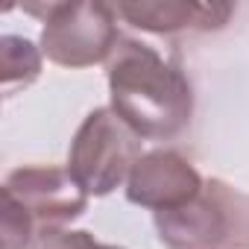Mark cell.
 I'll use <instances>...</instances> for the list:
<instances>
[{
    "instance_id": "obj_1",
    "label": "cell",
    "mask_w": 249,
    "mask_h": 249,
    "mask_svg": "<svg viewBox=\"0 0 249 249\" xmlns=\"http://www.w3.org/2000/svg\"><path fill=\"white\" fill-rule=\"evenodd\" d=\"M111 111L141 141H170L194 117V88L185 71L156 47L120 38L106 62Z\"/></svg>"
},
{
    "instance_id": "obj_8",
    "label": "cell",
    "mask_w": 249,
    "mask_h": 249,
    "mask_svg": "<svg viewBox=\"0 0 249 249\" xmlns=\"http://www.w3.org/2000/svg\"><path fill=\"white\" fill-rule=\"evenodd\" d=\"M0 68H3V94L12 97L15 91L33 85L41 73V50L21 36L0 38Z\"/></svg>"
},
{
    "instance_id": "obj_3",
    "label": "cell",
    "mask_w": 249,
    "mask_h": 249,
    "mask_svg": "<svg viewBox=\"0 0 249 249\" xmlns=\"http://www.w3.org/2000/svg\"><path fill=\"white\" fill-rule=\"evenodd\" d=\"M44 18L41 53L62 68H88L108 62L117 36V9L108 3H47L27 6Z\"/></svg>"
},
{
    "instance_id": "obj_6",
    "label": "cell",
    "mask_w": 249,
    "mask_h": 249,
    "mask_svg": "<svg viewBox=\"0 0 249 249\" xmlns=\"http://www.w3.org/2000/svg\"><path fill=\"white\" fill-rule=\"evenodd\" d=\"M205 188L199 170L173 150L144 153L126 179V199L132 205L156 211H170L191 202Z\"/></svg>"
},
{
    "instance_id": "obj_2",
    "label": "cell",
    "mask_w": 249,
    "mask_h": 249,
    "mask_svg": "<svg viewBox=\"0 0 249 249\" xmlns=\"http://www.w3.org/2000/svg\"><path fill=\"white\" fill-rule=\"evenodd\" d=\"M141 138L111 108H94L68 150V173L88 196H108L141 159Z\"/></svg>"
},
{
    "instance_id": "obj_4",
    "label": "cell",
    "mask_w": 249,
    "mask_h": 249,
    "mask_svg": "<svg viewBox=\"0 0 249 249\" xmlns=\"http://www.w3.org/2000/svg\"><path fill=\"white\" fill-rule=\"evenodd\" d=\"M3 199L15 202L38 234L65 229V223L82 217L88 208V194L73 182L68 167H18L3 182Z\"/></svg>"
},
{
    "instance_id": "obj_7",
    "label": "cell",
    "mask_w": 249,
    "mask_h": 249,
    "mask_svg": "<svg viewBox=\"0 0 249 249\" xmlns=\"http://www.w3.org/2000/svg\"><path fill=\"white\" fill-rule=\"evenodd\" d=\"M120 18H126L132 27L147 30V33H159V36H170V33H182V30H220L234 6L229 3H179V0H159V3H117L114 6Z\"/></svg>"
},
{
    "instance_id": "obj_10",
    "label": "cell",
    "mask_w": 249,
    "mask_h": 249,
    "mask_svg": "<svg viewBox=\"0 0 249 249\" xmlns=\"http://www.w3.org/2000/svg\"><path fill=\"white\" fill-rule=\"evenodd\" d=\"M30 249H123V246H111V243H100L94 240V234L88 231H71V229H50L41 231Z\"/></svg>"
},
{
    "instance_id": "obj_9",
    "label": "cell",
    "mask_w": 249,
    "mask_h": 249,
    "mask_svg": "<svg viewBox=\"0 0 249 249\" xmlns=\"http://www.w3.org/2000/svg\"><path fill=\"white\" fill-rule=\"evenodd\" d=\"M223 196H226L229 223H231L226 249H249V196L234 191L226 182H223Z\"/></svg>"
},
{
    "instance_id": "obj_5",
    "label": "cell",
    "mask_w": 249,
    "mask_h": 249,
    "mask_svg": "<svg viewBox=\"0 0 249 249\" xmlns=\"http://www.w3.org/2000/svg\"><path fill=\"white\" fill-rule=\"evenodd\" d=\"M153 220L159 240L167 249H226L231 231L220 179H208L191 202L170 211H156Z\"/></svg>"
}]
</instances>
